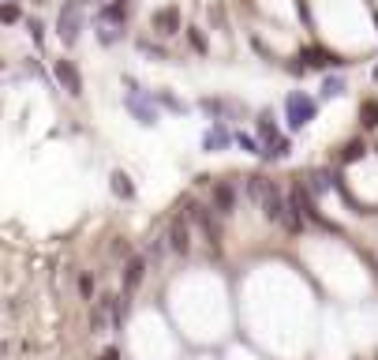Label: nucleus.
I'll return each mask as SVG.
<instances>
[{"mask_svg":"<svg viewBox=\"0 0 378 360\" xmlns=\"http://www.w3.org/2000/svg\"><path fill=\"white\" fill-rule=\"evenodd\" d=\"M94 23H98L101 45H116L120 34H124V23H127V0H112V4H105Z\"/></svg>","mask_w":378,"mask_h":360,"instance_id":"f257e3e1","label":"nucleus"},{"mask_svg":"<svg viewBox=\"0 0 378 360\" xmlns=\"http://www.w3.org/2000/svg\"><path fill=\"white\" fill-rule=\"evenodd\" d=\"M83 8H86V0H68V4H64L60 19H56V34H60L64 45L79 42V30H83Z\"/></svg>","mask_w":378,"mask_h":360,"instance_id":"f03ea898","label":"nucleus"},{"mask_svg":"<svg viewBox=\"0 0 378 360\" xmlns=\"http://www.w3.org/2000/svg\"><path fill=\"white\" fill-rule=\"evenodd\" d=\"M124 106H127V113H131L135 120H139L142 128H154L158 124V109H154V101L147 98V91H139V86L127 79V98H124Z\"/></svg>","mask_w":378,"mask_h":360,"instance_id":"7ed1b4c3","label":"nucleus"},{"mask_svg":"<svg viewBox=\"0 0 378 360\" xmlns=\"http://www.w3.org/2000/svg\"><path fill=\"white\" fill-rule=\"evenodd\" d=\"M285 113H288V128H292V132H300V128H307L311 120H315L318 106H315V98L292 91V94H288V101H285Z\"/></svg>","mask_w":378,"mask_h":360,"instance_id":"20e7f679","label":"nucleus"},{"mask_svg":"<svg viewBox=\"0 0 378 360\" xmlns=\"http://www.w3.org/2000/svg\"><path fill=\"white\" fill-rule=\"evenodd\" d=\"M259 206H262V218H270V221H285V218H288V199L281 195V188H277L273 180H266Z\"/></svg>","mask_w":378,"mask_h":360,"instance_id":"39448f33","label":"nucleus"},{"mask_svg":"<svg viewBox=\"0 0 378 360\" xmlns=\"http://www.w3.org/2000/svg\"><path fill=\"white\" fill-rule=\"evenodd\" d=\"M53 71H56V83H60L71 98H79V94H83V79H79V71H75V64H71V60H56Z\"/></svg>","mask_w":378,"mask_h":360,"instance_id":"423d86ee","label":"nucleus"},{"mask_svg":"<svg viewBox=\"0 0 378 360\" xmlns=\"http://www.w3.org/2000/svg\"><path fill=\"white\" fill-rule=\"evenodd\" d=\"M142 278H147V259H127V267H124V293H135L142 285Z\"/></svg>","mask_w":378,"mask_h":360,"instance_id":"0eeeda50","label":"nucleus"},{"mask_svg":"<svg viewBox=\"0 0 378 360\" xmlns=\"http://www.w3.org/2000/svg\"><path fill=\"white\" fill-rule=\"evenodd\" d=\"M232 206H236V191H232V184H214V211L217 214H232Z\"/></svg>","mask_w":378,"mask_h":360,"instance_id":"6e6552de","label":"nucleus"},{"mask_svg":"<svg viewBox=\"0 0 378 360\" xmlns=\"http://www.w3.org/2000/svg\"><path fill=\"white\" fill-rule=\"evenodd\" d=\"M154 30H162V34H176L180 30V12L176 8H162V12H154Z\"/></svg>","mask_w":378,"mask_h":360,"instance_id":"1a4fd4ad","label":"nucleus"},{"mask_svg":"<svg viewBox=\"0 0 378 360\" xmlns=\"http://www.w3.org/2000/svg\"><path fill=\"white\" fill-rule=\"evenodd\" d=\"M300 60H307L303 68H329V64L337 68V64H341V57H337V53H326V49H303Z\"/></svg>","mask_w":378,"mask_h":360,"instance_id":"9d476101","label":"nucleus"},{"mask_svg":"<svg viewBox=\"0 0 378 360\" xmlns=\"http://www.w3.org/2000/svg\"><path fill=\"white\" fill-rule=\"evenodd\" d=\"M229 143H232V135H229V128H225L221 120H217V124L210 128V132L203 135V147H206V150H225Z\"/></svg>","mask_w":378,"mask_h":360,"instance_id":"9b49d317","label":"nucleus"},{"mask_svg":"<svg viewBox=\"0 0 378 360\" xmlns=\"http://www.w3.org/2000/svg\"><path fill=\"white\" fill-rule=\"evenodd\" d=\"M168 240H173L176 252H188V248H191V229H188V221L176 218V221H173V229H168Z\"/></svg>","mask_w":378,"mask_h":360,"instance_id":"f8f14e48","label":"nucleus"},{"mask_svg":"<svg viewBox=\"0 0 378 360\" xmlns=\"http://www.w3.org/2000/svg\"><path fill=\"white\" fill-rule=\"evenodd\" d=\"M109 180H112V195H120V199H135V184H131V177H127L124 169H116Z\"/></svg>","mask_w":378,"mask_h":360,"instance_id":"ddd939ff","label":"nucleus"},{"mask_svg":"<svg viewBox=\"0 0 378 360\" xmlns=\"http://www.w3.org/2000/svg\"><path fill=\"white\" fill-rule=\"evenodd\" d=\"M307 188H311V195H326V191L333 188V177H329L326 169H315V173L307 177Z\"/></svg>","mask_w":378,"mask_h":360,"instance_id":"4468645a","label":"nucleus"},{"mask_svg":"<svg viewBox=\"0 0 378 360\" xmlns=\"http://www.w3.org/2000/svg\"><path fill=\"white\" fill-rule=\"evenodd\" d=\"M360 120H364V128H378V98H367V101H364Z\"/></svg>","mask_w":378,"mask_h":360,"instance_id":"2eb2a0df","label":"nucleus"},{"mask_svg":"<svg viewBox=\"0 0 378 360\" xmlns=\"http://www.w3.org/2000/svg\"><path fill=\"white\" fill-rule=\"evenodd\" d=\"M323 94H326V98H341V94H344V79L341 75H329L326 83H323Z\"/></svg>","mask_w":378,"mask_h":360,"instance_id":"dca6fc26","label":"nucleus"},{"mask_svg":"<svg viewBox=\"0 0 378 360\" xmlns=\"http://www.w3.org/2000/svg\"><path fill=\"white\" fill-rule=\"evenodd\" d=\"M288 154V139H273V143H266V150H262V158H285Z\"/></svg>","mask_w":378,"mask_h":360,"instance_id":"f3484780","label":"nucleus"},{"mask_svg":"<svg viewBox=\"0 0 378 360\" xmlns=\"http://www.w3.org/2000/svg\"><path fill=\"white\" fill-rule=\"evenodd\" d=\"M364 143H349V147H344V154H341V162H356V158H364Z\"/></svg>","mask_w":378,"mask_h":360,"instance_id":"a211bd4d","label":"nucleus"},{"mask_svg":"<svg viewBox=\"0 0 378 360\" xmlns=\"http://www.w3.org/2000/svg\"><path fill=\"white\" fill-rule=\"evenodd\" d=\"M236 143H240V147L247 150V154H259V143H255V139H251V135H247V132H236Z\"/></svg>","mask_w":378,"mask_h":360,"instance_id":"6ab92c4d","label":"nucleus"},{"mask_svg":"<svg viewBox=\"0 0 378 360\" xmlns=\"http://www.w3.org/2000/svg\"><path fill=\"white\" fill-rule=\"evenodd\" d=\"M30 38H34V42L42 45V23H38V19H30Z\"/></svg>","mask_w":378,"mask_h":360,"instance_id":"aec40b11","label":"nucleus"},{"mask_svg":"<svg viewBox=\"0 0 378 360\" xmlns=\"http://www.w3.org/2000/svg\"><path fill=\"white\" fill-rule=\"evenodd\" d=\"M15 19H19V8L8 4V8H4V23H15Z\"/></svg>","mask_w":378,"mask_h":360,"instance_id":"412c9836","label":"nucleus"},{"mask_svg":"<svg viewBox=\"0 0 378 360\" xmlns=\"http://www.w3.org/2000/svg\"><path fill=\"white\" fill-rule=\"evenodd\" d=\"M90 326H94V331H101V326H105V315H101V308L90 315Z\"/></svg>","mask_w":378,"mask_h":360,"instance_id":"4be33fe9","label":"nucleus"},{"mask_svg":"<svg viewBox=\"0 0 378 360\" xmlns=\"http://www.w3.org/2000/svg\"><path fill=\"white\" fill-rule=\"evenodd\" d=\"M191 45H195V49H206V42H203V34H199V30H191Z\"/></svg>","mask_w":378,"mask_h":360,"instance_id":"5701e85b","label":"nucleus"},{"mask_svg":"<svg viewBox=\"0 0 378 360\" xmlns=\"http://www.w3.org/2000/svg\"><path fill=\"white\" fill-rule=\"evenodd\" d=\"M101 360H120V353H116V349H105V357H101Z\"/></svg>","mask_w":378,"mask_h":360,"instance_id":"b1692460","label":"nucleus"}]
</instances>
